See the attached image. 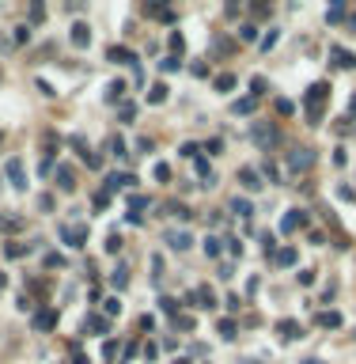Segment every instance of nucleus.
Here are the masks:
<instances>
[{
    "instance_id": "39",
    "label": "nucleus",
    "mask_w": 356,
    "mask_h": 364,
    "mask_svg": "<svg viewBox=\"0 0 356 364\" xmlns=\"http://www.w3.org/2000/svg\"><path fill=\"white\" fill-rule=\"evenodd\" d=\"M4 250H8V258H23V254H27L30 247H23V243H8Z\"/></svg>"
},
{
    "instance_id": "48",
    "label": "nucleus",
    "mask_w": 356,
    "mask_h": 364,
    "mask_svg": "<svg viewBox=\"0 0 356 364\" xmlns=\"http://www.w3.org/2000/svg\"><path fill=\"white\" fill-rule=\"evenodd\" d=\"M156 178H159V182H167V178H171V167H167V163H156Z\"/></svg>"
},
{
    "instance_id": "43",
    "label": "nucleus",
    "mask_w": 356,
    "mask_h": 364,
    "mask_svg": "<svg viewBox=\"0 0 356 364\" xmlns=\"http://www.w3.org/2000/svg\"><path fill=\"white\" fill-rule=\"evenodd\" d=\"M250 91H254V99H261V95H265V80L254 76V80H250Z\"/></svg>"
},
{
    "instance_id": "44",
    "label": "nucleus",
    "mask_w": 356,
    "mask_h": 364,
    "mask_svg": "<svg viewBox=\"0 0 356 364\" xmlns=\"http://www.w3.org/2000/svg\"><path fill=\"white\" fill-rule=\"evenodd\" d=\"M220 148H224V141H220V137H213V141H205V152H209V156H220Z\"/></svg>"
},
{
    "instance_id": "32",
    "label": "nucleus",
    "mask_w": 356,
    "mask_h": 364,
    "mask_svg": "<svg viewBox=\"0 0 356 364\" xmlns=\"http://www.w3.org/2000/svg\"><path fill=\"white\" fill-rule=\"evenodd\" d=\"M159 307H163V311H167V315H174V319H178V300H174V296H163V300H159Z\"/></svg>"
},
{
    "instance_id": "35",
    "label": "nucleus",
    "mask_w": 356,
    "mask_h": 364,
    "mask_svg": "<svg viewBox=\"0 0 356 364\" xmlns=\"http://www.w3.org/2000/svg\"><path fill=\"white\" fill-rule=\"evenodd\" d=\"M167 209H171V217H178V220H190V217H193V213H190L186 205H178V201H171Z\"/></svg>"
},
{
    "instance_id": "29",
    "label": "nucleus",
    "mask_w": 356,
    "mask_h": 364,
    "mask_svg": "<svg viewBox=\"0 0 356 364\" xmlns=\"http://www.w3.org/2000/svg\"><path fill=\"white\" fill-rule=\"evenodd\" d=\"M205 254H209V258H220V239H216V235H205Z\"/></svg>"
},
{
    "instance_id": "40",
    "label": "nucleus",
    "mask_w": 356,
    "mask_h": 364,
    "mask_svg": "<svg viewBox=\"0 0 356 364\" xmlns=\"http://www.w3.org/2000/svg\"><path fill=\"white\" fill-rule=\"evenodd\" d=\"M235 330H239V326H235V319H224V322H220V334L228 338V341L235 338Z\"/></svg>"
},
{
    "instance_id": "26",
    "label": "nucleus",
    "mask_w": 356,
    "mask_h": 364,
    "mask_svg": "<svg viewBox=\"0 0 356 364\" xmlns=\"http://www.w3.org/2000/svg\"><path fill=\"white\" fill-rule=\"evenodd\" d=\"M106 148H110V156H118V160H121V156H129V152H125V141H121V137H110V141H106Z\"/></svg>"
},
{
    "instance_id": "22",
    "label": "nucleus",
    "mask_w": 356,
    "mask_h": 364,
    "mask_svg": "<svg viewBox=\"0 0 356 364\" xmlns=\"http://www.w3.org/2000/svg\"><path fill=\"white\" fill-rule=\"evenodd\" d=\"M318 326H326V330H337V326H341V315H337V311H322V315H318Z\"/></svg>"
},
{
    "instance_id": "51",
    "label": "nucleus",
    "mask_w": 356,
    "mask_h": 364,
    "mask_svg": "<svg viewBox=\"0 0 356 364\" xmlns=\"http://www.w3.org/2000/svg\"><path fill=\"white\" fill-rule=\"evenodd\" d=\"M46 266H49V269H61V266H65V258H61V254H46Z\"/></svg>"
},
{
    "instance_id": "37",
    "label": "nucleus",
    "mask_w": 356,
    "mask_h": 364,
    "mask_svg": "<svg viewBox=\"0 0 356 364\" xmlns=\"http://www.w3.org/2000/svg\"><path fill=\"white\" fill-rule=\"evenodd\" d=\"M144 205H148V197H144V194H133V197H129V213H141Z\"/></svg>"
},
{
    "instance_id": "41",
    "label": "nucleus",
    "mask_w": 356,
    "mask_h": 364,
    "mask_svg": "<svg viewBox=\"0 0 356 364\" xmlns=\"http://www.w3.org/2000/svg\"><path fill=\"white\" fill-rule=\"evenodd\" d=\"M72 148H76V152H80L84 160H87V156H91V148H87V141H84V137H72Z\"/></svg>"
},
{
    "instance_id": "30",
    "label": "nucleus",
    "mask_w": 356,
    "mask_h": 364,
    "mask_svg": "<svg viewBox=\"0 0 356 364\" xmlns=\"http://www.w3.org/2000/svg\"><path fill=\"white\" fill-rule=\"evenodd\" d=\"M102 315H106V319H110V315H121V300H118V296H110V300L102 304Z\"/></svg>"
},
{
    "instance_id": "9",
    "label": "nucleus",
    "mask_w": 356,
    "mask_h": 364,
    "mask_svg": "<svg viewBox=\"0 0 356 364\" xmlns=\"http://www.w3.org/2000/svg\"><path fill=\"white\" fill-rule=\"evenodd\" d=\"M303 224H307V213H303V209H288L285 213V220H281V232H299V228H303Z\"/></svg>"
},
{
    "instance_id": "50",
    "label": "nucleus",
    "mask_w": 356,
    "mask_h": 364,
    "mask_svg": "<svg viewBox=\"0 0 356 364\" xmlns=\"http://www.w3.org/2000/svg\"><path fill=\"white\" fill-rule=\"evenodd\" d=\"M106 205H110V194H106V190H99V194H95V209H106Z\"/></svg>"
},
{
    "instance_id": "3",
    "label": "nucleus",
    "mask_w": 356,
    "mask_h": 364,
    "mask_svg": "<svg viewBox=\"0 0 356 364\" xmlns=\"http://www.w3.org/2000/svg\"><path fill=\"white\" fill-rule=\"evenodd\" d=\"M61 239L76 250L87 247V224H61Z\"/></svg>"
},
{
    "instance_id": "20",
    "label": "nucleus",
    "mask_w": 356,
    "mask_h": 364,
    "mask_svg": "<svg viewBox=\"0 0 356 364\" xmlns=\"http://www.w3.org/2000/svg\"><path fill=\"white\" fill-rule=\"evenodd\" d=\"M273 262L277 266H296V247H281L277 254H273Z\"/></svg>"
},
{
    "instance_id": "1",
    "label": "nucleus",
    "mask_w": 356,
    "mask_h": 364,
    "mask_svg": "<svg viewBox=\"0 0 356 364\" xmlns=\"http://www.w3.org/2000/svg\"><path fill=\"white\" fill-rule=\"evenodd\" d=\"M326 99H330V84H326V80H318V84L307 88V95H303V110H307V118H311V125L322 121V102H326Z\"/></svg>"
},
{
    "instance_id": "38",
    "label": "nucleus",
    "mask_w": 356,
    "mask_h": 364,
    "mask_svg": "<svg viewBox=\"0 0 356 364\" xmlns=\"http://www.w3.org/2000/svg\"><path fill=\"white\" fill-rule=\"evenodd\" d=\"M171 49H174V57H182V49H186V38L178 34V30L171 34Z\"/></svg>"
},
{
    "instance_id": "10",
    "label": "nucleus",
    "mask_w": 356,
    "mask_h": 364,
    "mask_svg": "<svg viewBox=\"0 0 356 364\" xmlns=\"http://www.w3.org/2000/svg\"><path fill=\"white\" fill-rule=\"evenodd\" d=\"M57 307H42V311H34V330H53L57 326Z\"/></svg>"
},
{
    "instance_id": "55",
    "label": "nucleus",
    "mask_w": 356,
    "mask_h": 364,
    "mask_svg": "<svg viewBox=\"0 0 356 364\" xmlns=\"http://www.w3.org/2000/svg\"><path fill=\"white\" fill-rule=\"evenodd\" d=\"M277 110H281V114H292L296 106H292V102H288V99H277Z\"/></svg>"
},
{
    "instance_id": "2",
    "label": "nucleus",
    "mask_w": 356,
    "mask_h": 364,
    "mask_svg": "<svg viewBox=\"0 0 356 364\" xmlns=\"http://www.w3.org/2000/svg\"><path fill=\"white\" fill-rule=\"evenodd\" d=\"M4 175H8V182H12V190H27V167H23L19 156H12V160L4 163Z\"/></svg>"
},
{
    "instance_id": "8",
    "label": "nucleus",
    "mask_w": 356,
    "mask_h": 364,
    "mask_svg": "<svg viewBox=\"0 0 356 364\" xmlns=\"http://www.w3.org/2000/svg\"><path fill=\"white\" fill-rule=\"evenodd\" d=\"M239 182H242V190H250V194H258V190L265 186L258 167H239Z\"/></svg>"
},
{
    "instance_id": "57",
    "label": "nucleus",
    "mask_w": 356,
    "mask_h": 364,
    "mask_svg": "<svg viewBox=\"0 0 356 364\" xmlns=\"http://www.w3.org/2000/svg\"><path fill=\"white\" fill-rule=\"evenodd\" d=\"M299 364H322V361H318V357H307V361H299Z\"/></svg>"
},
{
    "instance_id": "47",
    "label": "nucleus",
    "mask_w": 356,
    "mask_h": 364,
    "mask_svg": "<svg viewBox=\"0 0 356 364\" xmlns=\"http://www.w3.org/2000/svg\"><path fill=\"white\" fill-rule=\"evenodd\" d=\"M299 285H303V289H307V285H314V269H299Z\"/></svg>"
},
{
    "instance_id": "56",
    "label": "nucleus",
    "mask_w": 356,
    "mask_h": 364,
    "mask_svg": "<svg viewBox=\"0 0 356 364\" xmlns=\"http://www.w3.org/2000/svg\"><path fill=\"white\" fill-rule=\"evenodd\" d=\"M141 330H148V334H152V330H156V319H152V315H144V319H141Z\"/></svg>"
},
{
    "instance_id": "27",
    "label": "nucleus",
    "mask_w": 356,
    "mask_h": 364,
    "mask_svg": "<svg viewBox=\"0 0 356 364\" xmlns=\"http://www.w3.org/2000/svg\"><path fill=\"white\" fill-rule=\"evenodd\" d=\"M121 95H125V80H114V84L106 88V99H110V102H118Z\"/></svg>"
},
{
    "instance_id": "12",
    "label": "nucleus",
    "mask_w": 356,
    "mask_h": 364,
    "mask_svg": "<svg viewBox=\"0 0 356 364\" xmlns=\"http://www.w3.org/2000/svg\"><path fill=\"white\" fill-rule=\"evenodd\" d=\"M57 186L65 190V194H72V190H76V171H72L69 163H57Z\"/></svg>"
},
{
    "instance_id": "16",
    "label": "nucleus",
    "mask_w": 356,
    "mask_h": 364,
    "mask_svg": "<svg viewBox=\"0 0 356 364\" xmlns=\"http://www.w3.org/2000/svg\"><path fill=\"white\" fill-rule=\"evenodd\" d=\"M231 213L242 217V220H250L254 217V201H250V197H235V201H231Z\"/></svg>"
},
{
    "instance_id": "45",
    "label": "nucleus",
    "mask_w": 356,
    "mask_h": 364,
    "mask_svg": "<svg viewBox=\"0 0 356 364\" xmlns=\"http://www.w3.org/2000/svg\"><path fill=\"white\" fill-rule=\"evenodd\" d=\"M46 19V8L42 4H30V23H42Z\"/></svg>"
},
{
    "instance_id": "52",
    "label": "nucleus",
    "mask_w": 356,
    "mask_h": 364,
    "mask_svg": "<svg viewBox=\"0 0 356 364\" xmlns=\"http://www.w3.org/2000/svg\"><path fill=\"white\" fill-rule=\"evenodd\" d=\"M114 353H118V341H106V345H102V357H106V361H114Z\"/></svg>"
},
{
    "instance_id": "49",
    "label": "nucleus",
    "mask_w": 356,
    "mask_h": 364,
    "mask_svg": "<svg viewBox=\"0 0 356 364\" xmlns=\"http://www.w3.org/2000/svg\"><path fill=\"white\" fill-rule=\"evenodd\" d=\"M15 42H19V46L30 42V27H15Z\"/></svg>"
},
{
    "instance_id": "31",
    "label": "nucleus",
    "mask_w": 356,
    "mask_h": 364,
    "mask_svg": "<svg viewBox=\"0 0 356 364\" xmlns=\"http://www.w3.org/2000/svg\"><path fill=\"white\" fill-rule=\"evenodd\" d=\"M254 106H258L254 95H250V99H239V102H235V114H254Z\"/></svg>"
},
{
    "instance_id": "11",
    "label": "nucleus",
    "mask_w": 356,
    "mask_h": 364,
    "mask_svg": "<svg viewBox=\"0 0 356 364\" xmlns=\"http://www.w3.org/2000/svg\"><path fill=\"white\" fill-rule=\"evenodd\" d=\"M277 334H281V341H296V338H303V326L296 319H281L277 322Z\"/></svg>"
},
{
    "instance_id": "53",
    "label": "nucleus",
    "mask_w": 356,
    "mask_h": 364,
    "mask_svg": "<svg viewBox=\"0 0 356 364\" xmlns=\"http://www.w3.org/2000/svg\"><path fill=\"white\" fill-rule=\"evenodd\" d=\"M261 175H265V178H273V182H277V178H281V171H277L273 163H265V167H261Z\"/></svg>"
},
{
    "instance_id": "5",
    "label": "nucleus",
    "mask_w": 356,
    "mask_h": 364,
    "mask_svg": "<svg viewBox=\"0 0 356 364\" xmlns=\"http://www.w3.org/2000/svg\"><path fill=\"white\" fill-rule=\"evenodd\" d=\"M137 186V175H125V171H110L106 175V194H118V190Z\"/></svg>"
},
{
    "instance_id": "14",
    "label": "nucleus",
    "mask_w": 356,
    "mask_h": 364,
    "mask_svg": "<svg viewBox=\"0 0 356 364\" xmlns=\"http://www.w3.org/2000/svg\"><path fill=\"white\" fill-rule=\"evenodd\" d=\"M69 38H72V46H76V49H84V46H91V27H87V23H76Z\"/></svg>"
},
{
    "instance_id": "42",
    "label": "nucleus",
    "mask_w": 356,
    "mask_h": 364,
    "mask_svg": "<svg viewBox=\"0 0 356 364\" xmlns=\"http://www.w3.org/2000/svg\"><path fill=\"white\" fill-rule=\"evenodd\" d=\"M197 152H201L197 145H182V148H178V156H182V160H197Z\"/></svg>"
},
{
    "instance_id": "25",
    "label": "nucleus",
    "mask_w": 356,
    "mask_h": 364,
    "mask_svg": "<svg viewBox=\"0 0 356 364\" xmlns=\"http://www.w3.org/2000/svg\"><path fill=\"white\" fill-rule=\"evenodd\" d=\"M213 88H216V91H231V88H235V76H231V73H220V76L213 80Z\"/></svg>"
},
{
    "instance_id": "13",
    "label": "nucleus",
    "mask_w": 356,
    "mask_h": 364,
    "mask_svg": "<svg viewBox=\"0 0 356 364\" xmlns=\"http://www.w3.org/2000/svg\"><path fill=\"white\" fill-rule=\"evenodd\" d=\"M84 330H91V334H106V330H110V319L99 315V311H91V315L84 319Z\"/></svg>"
},
{
    "instance_id": "59",
    "label": "nucleus",
    "mask_w": 356,
    "mask_h": 364,
    "mask_svg": "<svg viewBox=\"0 0 356 364\" xmlns=\"http://www.w3.org/2000/svg\"><path fill=\"white\" fill-rule=\"evenodd\" d=\"M174 364H190V357H174Z\"/></svg>"
},
{
    "instance_id": "28",
    "label": "nucleus",
    "mask_w": 356,
    "mask_h": 364,
    "mask_svg": "<svg viewBox=\"0 0 356 364\" xmlns=\"http://www.w3.org/2000/svg\"><path fill=\"white\" fill-rule=\"evenodd\" d=\"M178 69H182V61L174 57V53H171V57H163V61H159V73H178Z\"/></svg>"
},
{
    "instance_id": "60",
    "label": "nucleus",
    "mask_w": 356,
    "mask_h": 364,
    "mask_svg": "<svg viewBox=\"0 0 356 364\" xmlns=\"http://www.w3.org/2000/svg\"><path fill=\"white\" fill-rule=\"evenodd\" d=\"M349 27H353V34H356V15H353V23H349Z\"/></svg>"
},
{
    "instance_id": "34",
    "label": "nucleus",
    "mask_w": 356,
    "mask_h": 364,
    "mask_svg": "<svg viewBox=\"0 0 356 364\" xmlns=\"http://www.w3.org/2000/svg\"><path fill=\"white\" fill-rule=\"evenodd\" d=\"M341 19H345V4H333L326 12V23H341Z\"/></svg>"
},
{
    "instance_id": "36",
    "label": "nucleus",
    "mask_w": 356,
    "mask_h": 364,
    "mask_svg": "<svg viewBox=\"0 0 356 364\" xmlns=\"http://www.w3.org/2000/svg\"><path fill=\"white\" fill-rule=\"evenodd\" d=\"M281 42V30H269V34H265V38H261V49H265V53H269L273 46Z\"/></svg>"
},
{
    "instance_id": "24",
    "label": "nucleus",
    "mask_w": 356,
    "mask_h": 364,
    "mask_svg": "<svg viewBox=\"0 0 356 364\" xmlns=\"http://www.w3.org/2000/svg\"><path fill=\"white\" fill-rule=\"evenodd\" d=\"M121 247H125V239H121V232H110V235H106V254H118Z\"/></svg>"
},
{
    "instance_id": "33",
    "label": "nucleus",
    "mask_w": 356,
    "mask_h": 364,
    "mask_svg": "<svg viewBox=\"0 0 356 364\" xmlns=\"http://www.w3.org/2000/svg\"><path fill=\"white\" fill-rule=\"evenodd\" d=\"M254 38H258V27L254 23H242L239 27V42H254Z\"/></svg>"
},
{
    "instance_id": "15",
    "label": "nucleus",
    "mask_w": 356,
    "mask_h": 364,
    "mask_svg": "<svg viewBox=\"0 0 356 364\" xmlns=\"http://www.w3.org/2000/svg\"><path fill=\"white\" fill-rule=\"evenodd\" d=\"M254 141L261 148H273L277 145V129H273V125H254Z\"/></svg>"
},
{
    "instance_id": "4",
    "label": "nucleus",
    "mask_w": 356,
    "mask_h": 364,
    "mask_svg": "<svg viewBox=\"0 0 356 364\" xmlns=\"http://www.w3.org/2000/svg\"><path fill=\"white\" fill-rule=\"evenodd\" d=\"M186 307H201V311H209V307H216V296H213V289H190L186 292Z\"/></svg>"
},
{
    "instance_id": "54",
    "label": "nucleus",
    "mask_w": 356,
    "mask_h": 364,
    "mask_svg": "<svg viewBox=\"0 0 356 364\" xmlns=\"http://www.w3.org/2000/svg\"><path fill=\"white\" fill-rule=\"evenodd\" d=\"M224 243H228V254H242V243H239V239H224Z\"/></svg>"
},
{
    "instance_id": "17",
    "label": "nucleus",
    "mask_w": 356,
    "mask_h": 364,
    "mask_svg": "<svg viewBox=\"0 0 356 364\" xmlns=\"http://www.w3.org/2000/svg\"><path fill=\"white\" fill-rule=\"evenodd\" d=\"M330 57L337 61L341 69H356V57L349 53V49H341V46H330Z\"/></svg>"
},
{
    "instance_id": "23",
    "label": "nucleus",
    "mask_w": 356,
    "mask_h": 364,
    "mask_svg": "<svg viewBox=\"0 0 356 364\" xmlns=\"http://www.w3.org/2000/svg\"><path fill=\"white\" fill-rule=\"evenodd\" d=\"M110 285H114L118 292H121V289H125V285H129V269H125V266H118L114 273H110Z\"/></svg>"
},
{
    "instance_id": "18",
    "label": "nucleus",
    "mask_w": 356,
    "mask_h": 364,
    "mask_svg": "<svg viewBox=\"0 0 356 364\" xmlns=\"http://www.w3.org/2000/svg\"><path fill=\"white\" fill-rule=\"evenodd\" d=\"M106 57L114 61V65H133V49H125V46H110V53H106Z\"/></svg>"
},
{
    "instance_id": "58",
    "label": "nucleus",
    "mask_w": 356,
    "mask_h": 364,
    "mask_svg": "<svg viewBox=\"0 0 356 364\" xmlns=\"http://www.w3.org/2000/svg\"><path fill=\"white\" fill-rule=\"evenodd\" d=\"M4 285H8V273H0V292H4Z\"/></svg>"
},
{
    "instance_id": "21",
    "label": "nucleus",
    "mask_w": 356,
    "mask_h": 364,
    "mask_svg": "<svg viewBox=\"0 0 356 364\" xmlns=\"http://www.w3.org/2000/svg\"><path fill=\"white\" fill-rule=\"evenodd\" d=\"M148 102H152V106L167 102V84H152V88H148Z\"/></svg>"
},
{
    "instance_id": "6",
    "label": "nucleus",
    "mask_w": 356,
    "mask_h": 364,
    "mask_svg": "<svg viewBox=\"0 0 356 364\" xmlns=\"http://www.w3.org/2000/svg\"><path fill=\"white\" fill-rule=\"evenodd\" d=\"M288 167H292V171H311L314 167V152L311 148H296V152L288 156Z\"/></svg>"
},
{
    "instance_id": "7",
    "label": "nucleus",
    "mask_w": 356,
    "mask_h": 364,
    "mask_svg": "<svg viewBox=\"0 0 356 364\" xmlns=\"http://www.w3.org/2000/svg\"><path fill=\"white\" fill-rule=\"evenodd\" d=\"M163 243H167L171 250H190V247H193V235L186 232V228H178V232H167V235H163Z\"/></svg>"
},
{
    "instance_id": "46",
    "label": "nucleus",
    "mask_w": 356,
    "mask_h": 364,
    "mask_svg": "<svg viewBox=\"0 0 356 364\" xmlns=\"http://www.w3.org/2000/svg\"><path fill=\"white\" fill-rule=\"evenodd\" d=\"M137 118V106L133 102H121V121H133Z\"/></svg>"
},
{
    "instance_id": "19",
    "label": "nucleus",
    "mask_w": 356,
    "mask_h": 364,
    "mask_svg": "<svg viewBox=\"0 0 356 364\" xmlns=\"http://www.w3.org/2000/svg\"><path fill=\"white\" fill-rule=\"evenodd\" d=\"M148 15H156V19H163V23H174V12L167 8V4H148Z\"/></svg>"
}]
</instances>
